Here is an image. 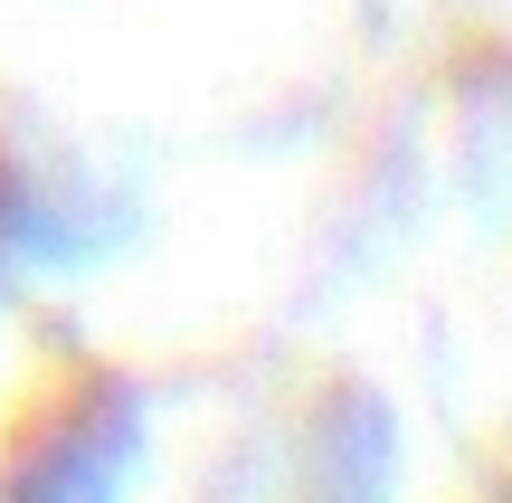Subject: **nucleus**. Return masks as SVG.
Returning a JSON list of instances; mask_svg holds the SVG:
<instances>
[{"label":"nucleus","instance_id":"f257e3e1","mask_svg":"<svg viewBox=\"0 0 512 503\" xmlns=\"http://www.w3.org/2000/svg\"><path fill=\"white\" fill-rule=\"evenodd\" d=\"M124 466H133V418L124 409H76L10 466L0 503H124Z\"/></svg>","mask_w":512,"mask_h":503}]
</instances>
